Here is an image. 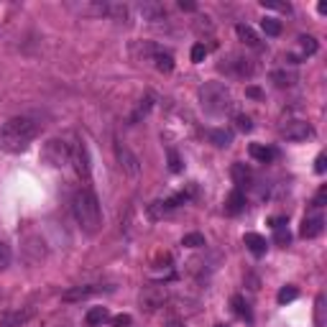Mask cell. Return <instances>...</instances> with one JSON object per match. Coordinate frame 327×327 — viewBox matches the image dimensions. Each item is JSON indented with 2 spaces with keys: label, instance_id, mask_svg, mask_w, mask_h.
<instances>
[{
  "label": "cell",
  "instance_id": "6da1fadb",
  "mask_svg": "<svg viewBox=\"0 0 327 327\" xmlns=\"http://www.w3.org/2000/svg\"><path fill=\"white\" fill-rule=\"evenodd\" d=\"M39 135V123L34 118H11L3 128H0V148L6 151H23L34 138Z\"/></svg>",
  "mask_w": 327,
  "mask_h": 327
},
{
  "label": "cell",
  "instance_id": "7a4b0ae2",
  "mask_svg": "<svg viewBox=\"0 0 327 327\" xmlns=\"http://www.w3.org/2000/svg\"><path fill=\"white\" fill-rule=\"evenodd\" d=\"M72 210H74V217L79 223V228L85 233H97L100 225H102V210H100V202L95 197V192L90 187H82L77 195H74V202H72Z\"/></svg>",
  "mask_w": 327,
  "mask_h": 327
},
{
  "label": "cell",
  "instance_id": "3957f363",
  "mask_svg": "<svg viewBox=\"0 0 327 327\" xmlns=\"http://www.w3.org/2000/svg\"><path fill=\"white\" fill-rule=\"evenodd\" d=\"M200 100H202V107H205L207 113H212V115H223V113H228L230 105H233L230 92H228V87H225L223 82H207V85H202Z\"/></svg>",
  "mask_w": 327,
  "mask_h": 327
},
{
  "label": "cell",
  "instance_id": "277c9868",
  "mask_svg": "<svg viewBox=\"0 0 327 327\" xmlns=\"http://www.w3.org/2000/svg\"><path fill=\"white\" fill-rule=\"evenodd\" d=\"M44 158H46L49 167H57V169L67 167V164L72 161V143H67L62 138H51L44 146Z\"/></svg>",
  "mask_w": 327,
  "mask_h": 327
},
{
  "label": "cell",
  "instance_id": "5b68a950",
  "mask_svg": "<svg viewBox=\"0 0 327 327\" xmlns=\"http://www.w3.org/2000/svg\"><path fill=\"white\" fill-rule=\"evenodd\" d=\"M164 304H167V286L153 284V286H146V289L141 291V309L156 312V309L164 307Z\"/></svg>",
  "mask_w": 327,
  "mask_h": 327
},
{
  "label": "cell",
  "instance_id": "8992f818",
  "mask_svg": "<svg viewBox=\"0 0 327 327\" xmlns=\"http://www.w3.org/2000/svg\"><path fill=\"white\" fill-rule=\"evenodd\" d=\"M115 156H118V164H120V169L128 174V177H138V172H141V161H138V156L125 146V143H115Z\"/></svg>",
  "mask_w": 327,
  "mask_h": 327
},
{
  "label": "cell",
  "instance_id": "52a82bcc",
  "mask_svg": "<svg viewBox=\"0 0 327 327\" xmlns=\"http://www.w3.org/2000/svg\"><path fill=\"white\" fill-rule=\"evenodd\" d=\"M312 135H314V130H312V125L304 123V120H291V123H286V125L281 128V138H286V141H291V143L307 141V138H312Z\"/></svg>",
  "mask_w": 327,
  "mask_h": 327
},
{
  "label": "cell",
  "instance_id": "ba28073f",
  "mask_svg": "<svg viewBox=\"0 0 327 327\" xmlns=\"http://www.w3.org/2000/svg\"><path fill=\"white\" fill-rule=\"evenodd\" d=\"M36 314L34 307H21V309H13V312H6L0 314V324L3 327H23L26 322H31Z\"/></svg>",
  "mask_w": 327,
  "mask_h": 327
},
{
  "label": "cell",
  "instance_id": "9c48e42d",
  "mask_svg": "<svg viewBox=\"0 0 327 327\" xmlns=\"http://www.w3.org/2000/svg\"><path fill=\"white\" fill-rule=\"evenodd\" d=\"M69 164H74V172L87 182L90 179V156H87V148H85V143H72V161Z\"/></svg>",
  "mask_w": 327,
  "mask_h": 327
},
{
  "label": "cell",
  "instance_id": "30bf717a",
  "mask_svg": "<svg viewBox=\"0 0 327 327\" xmlns=\"http://www.w3.org/2000/svg\"><path fill=\"white\" fill-rule=\"evenodd\" d=\"M105 286H100V284H85V286H72L69 291H64L62 294V299L64 302H82V299H90V296H95V294H100Z\"/></svg>",
  "mask_w": 327,
  "mask_h": 327
},
{
  "label": "cell",
  "instance_id": "8fae6325",
  "mask_svg": "<svg viewBox=\"0 0 327 327\" xmlns=\"http://www.w3.org/2000/svg\"><path fill=\"white\" fill-rule=\"evenodd\" d=\"M322 230H324V217L322 215H312V217H304L299 233H302V238H317Z\"/></svg>",
  "mask_w": 327,
  "mask_h": 327
},
{
  "label": "cell",
  "instance_id": "7c38bea8",
  "mask_svg": "<svg viewBox=\"0 0 327 327\" xmlns=\"http://www.w3.org/2000/svg\"><path fill=\"white\" fill-rule=\"evenodd\" d=\"M141 16H143V21L156 23V21L167 18V11H164V6H158V3H141Z\"/></svg>",
  "mask_w": 327,
  "mask_h": 327
},
{
  "label": "cell",
  "instance_id": "4fadbf2b",
  "mask_svg": "<svg viewBox=\"0 0 327 327\" xmlns=\"http://www.w3.org/2000/svg\"><path fill=\"white\" fill-rule=\"evenodd\" d=\"M151 62H153V67H156L158 72H172V69H174V57H172L169 51L158 49V46H156V51H153Z\"/></svg>",
  "mask_w": 327,
  "mask_h": 327
},
{
  "label": "cell",
  "instance_id": "5bb4252c",
  "mask_svg": "<svg viewBox=\"0 0 327 327\" xmlns=\"http://www.w3.org/2000/svg\"><path fill=\"white\" fill-rule=\"evenodd\" d=\"M228 72L238 74V77H251L256 72V67L251 64V59H240V57H233V62H228Z\"/></svg>",
  "mask_w": 327,
  "mask_h": 327
},
{
  "label": "cell",
  "instance_id": "9a60e30c",
  "mask_svg": "<svg viewBox=\"0 0 327 327\" xmlns=\"http://www.w3.org/2000/svg\"><path fill=\"white\" fill-rule=\"evenodd\" d=\"M243 243L248 246V251H251L253 256H263L266 248H268V246H266V238L258 235V233H246V235H243Z\"/></svg>",
  "mask_w": 327,
  "mask_h": 327
},
{
  "label": "cell",
  "instance_id": "2e32d148",
  "mask_svg": "<svg viewBox=\"0 0 327 327\" xmlns=\"http://www.w3.org/2000/svg\"><path fill=\"white\" fill-rule=\"evenodd\" d=\"M243 207H246V195L240 189H233L230 197H228V202H225V212L228 215H240Z\"/></svg>",
  "mask_w": 327,
  "mask_h": 327
},
{
  "label": "cell",
  "instance_id": "e0dca14e",
  "mask_svg": "<svg viewBox=\"0 0 327 327\" xmlns=\"http://www.w3.org/2000/svg\"><path fill=\"white\" fill-rule=\"evenodd\" d=\"M230 174H233V182L238 184V189H243V187H248L251 184V169L246 167V164H233V169H230Z\"/></svg>",
  "mask_w": 327,
  "mask_h": 327
},
{
  "label": "cell",
  "instance_id": "ac0fdd59",
  "mask_svg": "<svg viewBox=\"0 0 327 327\" xmlns=\"http://www.w3.org/2000/svg\"><path fill=\"white\" fill-rule=\"evenodd\" d=\"M235 34H238V39H240L246 46H253V49H256V46H261L258 34H256V31H253L248 23H238V26H235Z\"/></svg>",
  "mask_w": 327,
  "mask_h": 327
},
{
  "label": "cell",
  "instance_id": "d6986e66",
  "mask_svg": "<svg viewBox=\"0 0 327 327\" xmlns=\"http://www.w3.org/2000/svg\"><path fill=\"white\" fill-rule=\"evenodd\" d=\"M251 156L256 158V161H261V164H268V161H274L276 158V148H271V146H261V143H251Z\"/></svg>",
  "mask_w": 327,
  "mask_h": 327
},
{
  "label": "cell",
  "instance_id": "ffe728a7",
  "mask_svg": "<svg viewBox=\"0 0 327 327\" xmlns=\"http://www.w3.org/2000/svg\"><path fill=\"white\" fill-rule=\"evenodd\" d=\"M85 319H87L90 327H100V324H105L110 319V312H107V307H92Z\"/></svg>",
  "mask_w": 327,
  "mask_h": 327
},
{
  "label": "cell",
  "instance_id": "44dd1931",
  "mask_svg": "<svg viewBox=\"0 0 327 327\" xmlns=\"http://www.w3.org/2000/svg\"><path fill=\"white\" fill-rule=\"evenodd\" d=\"M207 135H210V141H212L217 148H225V146H230V143H233V133H230V130H225V128H215V130H210Z\"/></svg>",
  "mask_w": 327,
  "mask_h": 327
},
{
  "label": "cell",
  "instance_id": "7402d4cb",
  "mask_svg": "<svg viewBox=\"0 0 327 327\" xmlns=\"http://www.w3.org/2000/svg\"><path fill=\"white\" fill-rule=\"evenodd\" d=\"M230 304H233V312H235L240 319H251V307H248V302H246L240 294H235V296L230 299Z\"/></svg>",
  "mask_w": 327,
  "mask_h": 327
},
{
  "label": "cell",
  "instance_id": "603a6c76",
  "mask_svg": "<svg viewBox=\"0 0 327 327\" xmlns=\"http://www.w3.org/2000/svg\"><path fill=\"white\" fill-rule=\"evenodd\" d=\"M299 296V289L296 286H291V284H286V286H281L279 289V294H276V299H279V304H286V302H294Z\"/></svg>",
  "mask_w": 327,
  "mask_h": 327
},
{
  "label": "cell",
  "instance_id": "cb8c5ba5",
  "mask_svg": "<svg viewBox=\"0 0 327 327\" xmlns=\"http://www.w3.org/2000/svg\"><path fill=\"white\" fill-rule=\"evenodd\" d=\"M261 29H263L266 36H279V34H281V23H279L276 18H263V21H261Z\"/></svg>",
  "mask_w": 327,
  "mask_h": 327
},
{
  "label": "cell",
  "instance_id": "d4e9b609",
  "mask_svg": "<svg viewBox=\"0 0 327 327\" xmlns=\"http://www.w3.org/2000/svg\"><path fill=\"white\" fill-rule=\"evenodd\" d=\"M299 44H302V51H304L307 57L317 54V49H319V44H317L314 36H299Z\"/></svg>",
  "mask_w": 327,
  "mask_h": 327
},
{
  "label": "cell",
  "instance_id": "484cf974",
  "mask_svg": "<svg viewBox=\"0 0 327 327\" xmlns=\"http://www.w3.org/2000/svg\"><path fill=\"white\" fill-rule=\"evenodd\" d=\"M182 246H187V248H202L205 246V235L202 233H189V235L182 238Z\"/></svg>",
  "mask_w": 327,
  "mask_h": 327
},
{
  "label": "cell",
  "instance_id": "4316f807",
  "mask_svg": "<svg viewBox=\"0 0 327 327\" xmlns=\"http://www.w3.org/2000/svg\"><path fill=\"white\" fill-rule=\"evenodd\" d=\"M271 77H274V82H276L279 87H289V85H294V79H296L294 74H286V72H274Z\"/></svg>",
  "mask_w": 327,
  "mask_h": 327
},
{
  "label": "cell",
  "instance_id": "83f0119b",
  "mask_svg": "<svg viewBox=\"0 0 327 327\" xmlns=\"http://www.w3.org/2000/svg\"><path fill=\"white\" fill-rule=\"evenodd\" d=\"M235 128H238L240 133H251V130H253V120H251L248 115H235Z\"/></svg>",
  "mask_w": 327,
  "mask_h": 327
},
{
  "label": "cell",
  "instance_id": "f1b7e54d",
  "mask_svg": "<svg viewBox=\"0 0 327 327\" xmlns=\"http://www.w3.org/2000/svg\"><path fill=\"white\" fill-rule=\"evenodd\" d=\"M314 322H317V327H322V324H324V294H319V296H317V309H314Z\"/></svg>",
  "mask_w": 327,
  "mask_h": 327
},
{
  "label": "cell",
  "instance_id": "f546056e",
  "mask_svg": "<svg viewBox=\"0 0 327 327\" xmlns=\"http://www.w3.org/2000/svg\"><path fill=\"white\" fill-rule=\"evenodd\" d=\"M11 266V248L0 240V271H6Z\"/></svg>",
  "mask_w": 327,
  "mask_h": 327
},
{
  "label": "cell",
  "instance_id": "4dcf8cb0",
  "mask_svg": "<svg viewBox=\"0 0 327 327\" xmlns=\"http://www.w3.org/2000/svg\"><path fill=\"white\" fill-rule=\"evenodd\" d=\"M274 240H276V246H289L291 233H289L286 228H276V230H274Z\"/></svg>",
  "mask_w": 327,
  "mask_h": 327
},
{
  "label": "cell",
  "instance_id": "1f68e13d",
  "mask_svg": "<svg viewBox=\"0 0 327 327\" xmlns=\"http://www.w3.org/2000/svg\"><path fill=\"white\" fill-rule=\"evenodd\" d=\"M205 57H207V46L205 44H195L192 46V62L200 64V62H205Z\"/></svg>",
  "mask_w": 327,
  "mask_h": 327
},
{
  "label": "cell",
  "instance_id": "d6a6232c",
  "mask_svg": "<svg viewBox=\"0 0 327 327\" xmlns=\"http://www.w3.org/2000/svg\"><path fill=\"white\" fill-rule=\"evenodd\" d=\"M169 169L174 172V174H179L184 167H182V158H179V153L177 151H169Z\"/></svg>",
  "mask_w": 327,
  "mask_h": 327
},
{
  "label": "cell",
  "instance_id": "836d02e7",
  "mask_svg": "<svg viewBox=\"0 0 327 327\" xmlns=\"http://www.w3.org/2000/svg\"><path fill=\"white\" fill-rule=\"evenodd\" d=\"M148 110H151V97H146V100H141V105H138V110L133 113V118H130V123H135V120H138L141 115H146Z\"/></svg>",
  "mask_w": 327,
  "mask_h": 327
},
{
  "label": "cell",
  "instance_id": "e575fe53",
  "mask_svg": "<svg viewBox=\"0 0 327 327\" xmlns=\"http://www.w3.org/2000/svg\"><path fill=\"white\" fill-rule=\"evenodd\" d=\"M130 322H133L130 314H118V317H113V327H130Z\"/></svg>",
  "mask_w": 327,
  "mask_h": 327
},
{
  "label": "cell",
  "instance_id": "d590c367",
  "mask_svg": "<svg viewBox=\"0 0 327 327\" xmlns=\"http://www.w3.org/2000/svg\"><path fill=\"white\" fill-rule=\"evenodd\" d=\"M263 8H274V11H286L289 13V6L286 3H276V0H261Z\"/></svg>",
  "mask_w": 327,
  "mask_h": 327
},
{
  "label": "cell",
  "instance_id": "8d00e7d4",
  "mask_svg": "<svg viewBox=\"0 0 327 327\" xmlns=\"http://www.w3.org/2000/svg\"><path fill=\"white\" fill-rule=\"evenodd\" d=\"M324 169H327V156L319 153L317 161H314V172H317V174H324Z\"/></svg>",
  "mask_w": 327,
  "mask_h": 327
},
{
  "label": "cell",
  "instance_id": "74e56055",
  "mask_svg": "<svg viewBox=\"0 0 327 327\" xmlns=\"http://www.w3.org/2000/svg\"><path fill=\"white\" fill-rule=\"evenodd\" d=\"M246 95H248V97H253V100H261V97H263V92H261L258 87H253V85H251V87H246Z\"/></svg>",
  "mask_w": 327,
  "mask_h": 327
},
{
  "label": "cell",
  "instance_id": "f35d334b",
  "mask_svg": "<svg viewBox=\"0 0 327 327\" xmlns=\"http://www.w3.org/2000/svg\"><path fill=\"white\" fill-rule=\"evenodd\" d=\"M324 200H327V189L322 187V189L317 192V197H314V207H322V205H324Z\"/></svg>",
  "mask_w": 327,
  "mask_h": 327
},
{
  "label": "cell",
  "instance_id": "ab89813d",
  "mask_svg": "<svg viewBox=\"0 0 327 327\" xmlns=\"http://www.w3.org/2000/svg\"><path fill=\"white\" fill-rule=\"evenodd\" d=\"M268 225H271L274 230H276V228H286V217H271Z\"/></svg>",
  "mask_w": 327,
  "mask_h": 327
},
{
  "label": "cell",
  "instance_id": "60d3db41",
  "mask_svg": "<svg viewBox=\"0 0 327 327\" xmlns=\"http://www.w3.org/2000/svg\"><path fill=\"white\" fill-rule=\"evenodd\" d=\"M179 8H182V11H195V3H189V0L184 3V0H182V3H179Z\"/></svg>",
  "mask_w": 327,
  "mask_h": 327
},
{
  "label": "cell",
  "instance_id": "b9f144b4",
  "mask_svg": "<svg viewBox=\"0 0 327 327\" xmlns=\"http://www.w3.org/2000/svg\"><path fill=\"white\" fill-rule=\"evenodd\" d=\"M164 327H184V322H179V319H169Z\"/></svg>",
  "mask_w": 327,
  "mask_h": 327
},
{
  "label": "cell",
  "instance_id": "7bdbcfd3",
  "mask_svg": "<svg viewBox=\"0 0 327 327\" xmlns=\"http://www.w3.org/2000/svg\"><path fill=\"white\" fill-rule=\"evenodd\" d=\"M215 327H228V324H215Z\"/></svg>",
  "mask_w": 327,
  "mask_h": 327
}]
</instances>
